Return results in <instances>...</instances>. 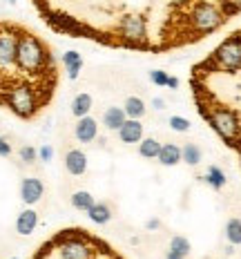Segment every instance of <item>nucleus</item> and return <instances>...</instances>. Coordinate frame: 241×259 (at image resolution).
Masks as SVG:
<instances>
[{
  "instance_id": "1",
  "label": "nucleus",
  "mask_w": 241,
  "mask_h": 259,
  "mask_svg": "<svg viewBox=\"0 0 241 259\" xmlns=\"http://www.w3.org/2000/svg\"><path fill=\"white\" fill-rule=\"evenodd\" d=\"M199 67L214 74H237L241 70V32L228 36Z\"/></svg>"
},
{
  "instance_id": "2",
  "label": "nucleus",
  "mask_w": 241,
  "mask_h": 259,
  "mask_svg": "<svg viewBox=\"0 0 241 259\" xmlns=\"http://www.w3.org/2000/svg\"><path fill=\"white\" fill-rule=\"evenodd\" d=\"M225 18L221 7L212 0H203L190 14V29H192L194 38H206L208 34H214L217 29H221L225 25Z\"/></svg>"
},
{
  "instance_id": "3",
  "label": "nucleus",
  "mask_w": 241,
  "mask_h": 259,
  "mask_svg": "<svg viewBox=\"0 0 241 259\" xmlns=\"http://www.w3.org/2000/svg\"><path fill=\"white\" fill-rule=\"evenodd\" d=\"M32 259H63V257L58 255V250H56L54 241L49 239V241H45L43 246L38 248V252H36V255H34ZM90 259H123V255H119V252H116L114 248H112L107 241H101L99 250H96Z\"/></svg>"
},
{
  "instance_id": "4",
  "label": "nucleus",
  "mask_w": 241,
  "mask_h": 259,
  "mask_svg": "<svg viewBox=\"0 0 241 259\" xmlns=\"http://www.w3.org/2000/svg\"><path fill=\"white\" fill-rule=\"evenodd\" d=\"M43 192H45L43 181L36 179V177H27V179H23V183H20V197H23V201L27 206L38 204V201L43 199Z\"/></svg>"
},
{
  "instance_id": "5",
  "label": "nucleus",
  "mask_w": 241,
  "mask_h": 259,
  "mask_svg": "<svg viewBox=\"0 0 241 259\" xmlns=\"http://www.w3.org/2000/svg\"><path fill=\"white\" fill-rule=\"evenodd\" d=\"M96 134H99V123L90 114L78 118V123L74 125V137L78 139V143H92L96 139Z\"/></svg>"
},
{
  "instance_id": "6",
  "label": "nucleus",
  "mask_w": 241,
  "mask_h": 259,
  "mask_svg": "<svg viewBox=\"0 0 241 259\" xmlns=\"http://www.w3.org/2000/svg\"><path fill=\"white\" fill-rule=\"evenodd\" d=\"M65 170H67L71 177H81V174H85L87 157H85L83 150L74 148V150H69V152L65 154Z\"/></svg>"
},
{
  "instance_id": "7",
  "label": "nucleus",
  "mask_w": 241,
  "mask_h": 259,
  "mask_svg": "<svg viewBox=\"0 0 241 259\" xmlns=\"http://www.w3.org/2000/svg\"><path fill=\"white\" fill-rule=\"evenodd\" d=\"M119 137L123 143H141L143 141V125L138 118H127L119 130Z\"/></svg>"
},
{
  "instance_id": "8",
  "label": "nucleus",
  "mask_w": 241,
  "mask_h": 259,
  "mask_svg": "<svg viewBox=\"0 0 241 259\" xmlns=\"http://www.w3.org/2000/svg\"><path fill=\"white\" fill-rule=\"evenodd\" d=\"M36 226H38V212L36 210L27 208V210H23L18 215V219H16V232L18 235L29 237L36 230Z\"/></svg>"
},
{
  "instance_id": "9",
  "label": "nucleus",
  "mask_w": 241,
  "mask_h": 259,
  "mask_svg": "<svg viewBox=\"0 0 241 259\" xmlns=\"http://www.w3.org/2000/svg\"><path fill=\"white\" fill-rule=\"evenodd\" d=\"M125 121H127V114L123 107H107L103 112V125L107 130H116V132H119Z\"/></svg>"
},
{
  "instance_id": "10",
  "label": "nucleus",
  "mask_w": 241,
  "mask_h": 259,
  "mask_svg": "<svg viewBox=\"0 0 241 259\" xmlns=\"http://www.w3.org/2000/svg\"><path fill=\"white\" fill-rule=\"evenodd\" d=\"M158 163L161 165H177L181 161V148L177 146V143H166V146H161V152H158Z\"/></svg>"
},
{
  "instance_id": "11",
  "label": "nucleus",
  "mask_w": 241,
  "mask_h": 259,
  "mask_svg": "<svg viewBox=\"0 0 241 259\" xmlns=\"http://www.w3.org/2000/svg\"><path fill=\"white\" fill-rule=\"evenodd\" d=\"M71 114H74L76 118H83L90 114L92 110V94H87V92H81V94L74 96V101H71Z\"/></svg>"
},
{
  "instance_id": "12",
  "label": "nucleus",
  "mask_w": 241,
  "mask_h": 259,
  "mask_svg": "<svg viewBox=\"0 0 241 259\" xmlns=\"http://www.w3.org/2000/svg\"><path fill=\"white\" fill-rule=\"evenodd\" d=\"M87 217H90L92 224L103 226V224H110V219H112V210L107 208L105 204H94L90 210H87Z\"/></svg>"
},
{
  "instance_id": "13",
  "label": "nucleus",
  "mask_w": 241,
  "mask_h": 259,
  "mask_svg": "<svg viewBox=\"0 0 241 259\" xmlns=\"http://www.w3.org/2000/svg\"><path fill=\"white\" fill-rule=\"evenodd\" d=\"M203 179H206V183L210 185V188H214V190H221L225 185V181H228V179H225V172L219 168V165H210Z\"/></svg>"
},
{
  "instance_id": "14",
  "label": "nucleus",
  "mask_w": 241,
  "mask_h": 259,
  "mask_svg": "<svg viewBox=\"0 0 241 259\" xmlns=\"http://www.w3.org/2000/svg\"><path fill=\"white\" fill-rule=\"evenodd\" d=\"M123 110H125L127 118H141L143 114H145V103H143L138 96H130V98H125Z\"/></svg>"
},
{
  "instance_id": "15",
  "label": "nucleus",
  "mask_w": 241,
  "mask_h": 259,
  "mask_svg": "<svg viewBox=\"0 0 241 259\" xmlns=\"http://www.w3.org/2000/svg\"><path fill=\"white\" fill-rule=\"evenodd\" d=\"M201 148L197 146V143H186V146L181 148V161H186L188 165H199L201 163Z\"/></svg>"
},
{
  "instance_id": "16",
  "label": "nucleus",
  "mask_w": 241,
  "mask_h": 259,
  "mask_svg": "<svg viewBox=\"0 0 241 259\" xmlns=\"http://www.w3.org/2000/svg\"><path fill=\"white\" fill-rule=\"evenodd\" d=\"M94 204H96L94 197L87 192V190H78V192L71 195V206H74L76 210H81V212H87Z\"/></svg>"
},
{
  "instance_id": "17",
  "label": "nucleus",
  "mask_w": 241,
  "mask_h": 259,
  "mask_svg": "<svg viewBox=\"0 0 241 259\" xmlns=\"http://www.w3.org/2000/svg\"><path fill=\"white\" fill-rule=\"evenodd\" d=\"M158 152H161V143H158L156 139H143V141L138 143V154H141L143 159H156Z\"/></svg>"
},
{
  "instance_id": "18",
  "label": "nucleus",
  "mask_w": 241,
  "mask_h": 259,
  "mask_svg": "<svg viewBox=\"0 0 241 259\" xmlns=\"http://www.w3.org/2000/svg\"><path fill=\"white\" fill-rule=\"evenodd\" d=\"M225 237H228V241L232 246H241V219H237V217L228 219V224H225Z\"/></svg>"
},
{
  "instance_id": "19",
  "label": "nucleus",
  "mask_w": 241,
  "mask_h": 259,
  "mask_svg": "<svg viewBox=\"0 0 241 259\" xmlns=\"http://www.w3.org/2000/svg\"><path fill=\"white\" fill-rule=\"evenodd\" d=\"M219 7H221L223 16L230 20V18H234V16H239L241 14V0H221Z\"/></svg>"
},
{
  "instance_id": "20",
  "label": "nucleus",
  "mask_w": 241,
  "mask_h": 259,
  "mask_svg": "<svg viewBox=\"0 0 241 259\" xmlns=\"http://www.w3.org/2000/svg\"><path fill=\"white\" fill-rule=\"evenodd\" d=\"M170 250L179 252V255H183V257H188L190 250H192V246H190V241L186 239V237L177 235V237H172V241H170Z\"/></svg>"
},
{
  "instance_id": "21",
  "label": "nucleus",
  "mask_w": 241,
  "mask_h": 259,
  "mask_svg": "<svg viewBox=\"0 0 241 259\" xmlns=\"http://www.w3.org/2000/svg\"><path fill=\"white\" fill-rule=\"evenodd\" d=\"M170 127L174 130V132H188L190 130V121L188 118H183V116H170Z\"/></svg>"
},
{
  "instance_id": "22",
  "label": "nucleus",
  "mask_w": 241,
  "mask_h": 259,
  "mask_svg": "<svg viewBox=\"0 0 241 259\" xmlns=\"http://www.w3.org/2000/svg\"><path fill=\"white\" fill-rule=\"evenodd\" d=\"M18 154H20V161H23V163H34L36 159H38V152H36L32 146H23Z\"/></svg>"
},
{
  "instance_id": "23",
  "label": "nucleus",
  "mask_w": 241,
  "mask_h": 259,
  "mask_svg": "<svg viewBox=\"0 0 241 259\" xmlns=\"http://www.w3.org/2000/svg\"><path fill=\"white\" fill-rule=\"evenodd\" d=\"M168 79H170V76H168L163 70H152L150 72V81L158 87H168Z\"/></svg>"
},
{
  "instance_id": "24",
  "label": "nucleus",
  "mask_w": 241,
  "mask_h": 259,
  "mask_svg": "<svg viewBox=\"0 0 241 259\" xmlns=\"http://www.w3.org/2000/svg\"><path fill=\"white\" fill-rule=\"evenodd\" d=\"M63 63L65 67H71V65H78V63H83V56L78 54L76 49H69L67 54H63Z\"/></svg>"
},
{
  "instance_id": "25",
  "label": "nucleus",
  "mask_w": 241,
  "mask_h": 259,
  "mask_svg": "<svg viewBox=\"0 0 241 259\" xmlns=\"http://www.w3.org/2000/svg\"><path fill=\"white\" fill-rule=\"evenodd\" d=\"M38 159H40V161H43V163H49V161H52V159H54V148L45 143V146L38 150Z\"/></svg>"
},
{
  "instance_id": "26",
  "label": "nucleus",
  "mask_w": 241,
  "mask_h": 259,
  "mask_svg": "<svg viewBox=\"0 0 241 259\" xmlns=\"http://www.w3.org/2000/svg\"><path fill=\"white\" fill-rule=\"evenodd\" d=\"M81 70H83V63L67 67V79H69V81H76V79H78V74H81Z\"/></svg>"
},
{
  "instance_id": "27",
  "label": "nucleus",
  "mask_w": 241,
  "mask_h": 259,
  "mask_svg": "<svg viewBox=\"0 0 241 259\" xmlns=\"http://www.w3.org/2000/svg\"><path fill=\"white\" fill-rule=\"evenodd\" d=\"M9 154H12V146H9L7 139L0 137V157H9Z\"/></svg>"
},
{
  "instance_id": "28",
  "label": "nucleus",
  "mask_w": 241,
  "mask_h": 259,
  "mask_svg": "<svg viewBox=\"0 0 241 259\" xmlns=\"http://www.w3.org/2000/svg\"><path fill=\"white\" fill-rule=\"evenodd\" d=\"M152 107H154V110H166V101H163V98H154Z\"/></svg>"
},
{
  "instance_id": "29",
  "label": "nucleus",
  "mask_w": 241,
  "mask_h": 259,
  "mask_svg": "<svg viewBox=\"0 0 241 259\" xmlns=\"http://www.w3.org/2000/svg\"><path fill=\"white\" fill-rule=\"evenodd\" d=\"M168 87H170V90H177V87H179V79H177V76H170V79H168Z\"/></svg>"
},
{
  "instance_id": "30",
  "label": "nucleus",
  "mask_w": 241,
  "mask_h": 259,
  "mask_svg": "<svg viewBox=\"0 0 241 259\" xmlns=\"http://www.w3.org/2000/svg\"><path fill=\"white\" fill-rule=\"evenodd\" d=\"M158 226H161V224H158V219H150V221H147V230H156Z\"/></svg>"
},
{
  "instance_id": "31",
  "label": "nucleus",
  "mask_w": 241,
  "mask_h": 259,
  "mask_svg": "<svg viewBox=\"0 0 241 259\" xmlns=\"http://www.w3.org/2000/svg\"><path fill=\"white\" fill-rule=\"evenodd\" d=\"M166 259H186V257H183V255H179V252H174V250H168Z\"/></svg>"
},
{
  "instance_id": "32",
  "label": "nucleus",
  "mask_w": 241,
  "mask_h": 259,
  "mask_svg": "<svg viewBox=\"0 0 241 259\" xmlns=\"http://www.w3.org/2000/svg\"><path fill=\"white\" fill-rule=\"evenodd\" d=\"M237 152H239V157H241V146H239V148H237Z\"/></svg>"
},
{
  "instance_id": "33",
  "label": "nucleus",
  "mask_w": 241,
  "mask_h": 259,
  "mask_svg": "<svg viewBox=\"0 0 241 259\" xmlns=\"http://www.w3.org/2000/svg\"><path fill=\"white\" fill-rule=\"evenodd\" d=\"M12 259H16V257H12Z\"/></svg>"
}]
</instances>
